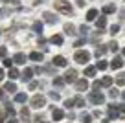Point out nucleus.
<instances>
[{
  "label": "nucleus",
  "instance_id": "f257e3e1",
  "mask_svg": "<svg viewBox=\"0 0 125 123\" xmlns=\"http://www.w3.org/2000/svg\"><path fill=\"white\" fill-rule=\"evenodd\" d=\"M53 6H55V9H57V11L64 13V15H70V13H72V6L68 4L66 0H55Z\"/></svg>",
  "mask_w": 125,
  "mask_h": 123
},
{
  "label": "nucleus",
  "instance_id": "f03ea898",
  "mask_svg": "<svg viewBox=\"0 0 125 123\" xmlns=\"http://www.w3.org/2000/svg\"><path fill=\"white\" fill-rule=\"evenodd\" d=\"M74 59H75V62H79V64H86V62L90 61V53L86 50H79V51H75Z\"/></svg>",
  "mask_w": 125,
  "mask_h": 123
},
{
  "label": "nucleus",
  "instance_id": "7ed1b4c3",
  "mask_svg": "<svg viewBox=\"0 0 125 123\" xmlns=\"http://www.w3.org/2000/svg\"><path fill=\"white\" fill-rule=\"evenodd\" d=\"M46 105V99H44V96H33L31 97V107L33 108H41Z\"/></svg>",
  "mask_w": 125,
  "mask_h": 123
},
{
  "label": "nucleus",
  "instance_id": "20e7f679",
  "mask_svg": "<svg viewBox=\"0 0 125 123\" xmlns=\"http://www.w3.org/2000/svg\"><path fill=\"white\" fill-rule=\"evenodd\" d=\"M109 118L110 119L121 118V112H120V108H118V105H110V107H109Z\"/></svg>",
  "mask_w": 125,
  "mask_h": 123
},
{
  "label": "nucleus",
  "instance_id": "39448f33",
  "mask_svg": "<svg viewBox=\"0 0 125 123\" xmlns=\"http://www.w3.org/2000/svg\"><path fill=\"white\" fill-rule=\"evenodd\" d=\"M90 101H92L94 105H103V103H105V97H103L101 94L92 92V94H90Z\"/></svg>",
  "mask_w": 125,
  "mask_h": 123
},
{
  "label": "nucleus",
  "instance_id": "423d86ee",
  "mask_svg": "<svg viewBox=\"0 0 125 123\" xmlns=\"http://www.w3.org/2000/svg\"><path fill=\"white\" fill-rule=\"evenodd\" d=\"M75 75H77L75 70H68L66 75H64V81H66V83H75Z\"/></svg>",
  "mask_w": 125,
  "mask_h": 123
},
{
  "label": "nucleus",
  "instance_id": "0eeeda50",
  "mask_svg": "<svg viewBox=\"0 0 125 123\" xmlns=\"http://www.w3.org/2000/svg\"><path fill=\"white\" fill-rule=\"evenodd\" d=\"M75 88H77L79 92L86 90V88H88V83H86V79H79V81H75Z\"/></svg>",
  "mask_w": 125,
  "mask_h": 123
},
{
  "label": "nucleus",
  "instance_id": "6e6552de",
  "mask_svg": "<svg viewBox=\"0 0 125 123\" xmlns=\"http://www.w3.org/2000/svg\"><path fill=\"white\" fill-rule=\"evenodd\" d=\"M110 66H112L114 70H120L121 66H123V59H121V57H114L112 62H110Z\"/></svg>",
  "mask_w": 125,
  "mask_h": 123
},
{
  "label": "nucleus",
  "instance_id": "1a4fd4ad",
  "mask_svg": "<svg viewBox=\"0 0 125 123\" xmlns=\"http://www.w3.org/2000/svg\"><path fill=\"white\" fill-rule=\"evenodd\" d=\"M42 17L46 19V22H48V24H55V22H57V17H55L53 13H50V11H46Z\"/></svg>",
  "mask_w": 125,
  "mask_h": 123
},
{
  "label": "nucleus",
  "instance_id": "9d476101",
  "mask_svg": "<svg viewBox=\"0 0 125 123\" xmlns=\"http://www.w3.org/2000/svg\"><path fill=\"white\" fill-rule=\"evenodd\" d=\"M52 116H53V119H55V121H59V119H62V118H64V112H62L61 108H53Z\"/></svg>",
  "mask_w": 125,
  "mask_h": 123
},
{
  "label": "nucleus",
  "instance_id": "9b49d317",
  "mask_svg": "<svg viewBox=\"0 0 125 123\" xmlns=\"http://www.w3.org/2000/svg\"><path fill=\"white\" fill-rule=\"evenodd\" d=\"M13 62H17V64H24V62H26V55H24V53H17L15 57H13Z\"/></svg>",
  "mask_w": 125,
  "mask_h": 123
},
{
  "label": "nucleus",
  "instance_id": "f8f14e48",
  "mask_svg": "<svg viewBox=\"0 0 125 123\" xmlns=\"http://www.w3.org/2000/svg\"><path fill=\"white\" fill-rule=\"evenodd\" d=\"M53 64L55 66H66V59L61 57V55H57V57H53Z\"/></svg>",
  "mask_w": 125,
  "mask_h": 123
},
{
  "label": "nucleus",
  "instance_id": "ddd939ff",
  "mask_svg": "<svg viewBox=\"0 0 125 123\" xmlns=\"http://www.w3.org/2000/svg\"><path fill=\"white\" fill-rule=\"evenodd\" d=\"M98 19V9H88V13H86V20H96Z\"/></svg>",
  "mask_w": 125,
  "mask_h": 123
},
{
  "label": "nucleus",
  "instance_id": "4468645a",
  "mask_svg": "<svg viewBox=\"0 0 125 123\" xmlns=\"http://www.w3.org/2000/svg\"><path fill=\"white\" fill-rule=\"evenodd\" d=\"M96 70H98L96 66H86V68H85V75L86 77H94V75H96Z\"/></svg>",
  "mask_w": 125,
  "mask_h": 123
},
{
  "label": "nucleus",
  "instance_id": "2eb2a0df",
  "mask_svg": "<svg viewBox=\"0 0 125 123\" xmlns=\"http://www.w3.org/2000/svg\"><path fill=\"white\" fill-rule=\"evenodd\" d=\"M4 90H6V92H17V85L13 83V81H9V83H6Z\"/></svg>",
  "mask_w": 125,
  "mask_h": 123
},
{
  "label": "nucleus",
  "instance_id": "dca6fc26",
  "mask_svg": "<svg viewBox=\"0 0 125 123\" xmlns=\"http://www.w3.org/2000/svg\"><path fill=\"white\" fill-rule=\"evenodd\" d=\"M31 73H33V70H31V68H26V70L22 72V81H30V79H31Z\"/></svg>",
  "mask_w": 125,
  "mask_h": 123
},
{
  "label": "nucleus",
  "instance_id": "f3484780",
  "mask_svg": "<svg viewBox=\"0 0 125 123\" xmlns=\"http://www.w3.org/2000/svg\"><path fill=\"white\" fill-rule=\"evenodd\" d=\"M50 42H52V44H57V46H61V44H62V37H61V35H53V37L50 39Z\"/></svg>",
  "mask_w": 125,
  "mask_h": 123
},
{
  "label": "nucleus",
  "instance_id": "a211bd4d",
  "mask_svg": "<svg viewBox=\"0 0 125 123\" xmlns=\"http://www.w3.org/2000/svg\"><path fill=\"white\" fill-rule=\"evenodd\" d=\"M20 118H22L26 123H30V112H28V108H26V107H24L22 110H20Z\"/></svg>",
  "mask_w": 125,
  "mask_h": 123
},
{
  "label": "nucleus",
  "instance_id": "6ab92c4d",
  "mask_svg": "<svg viewBox=\"0 0 125 123\" xmlns=\"http://www.w3.org/2000/svg\"><path fill=\"white\" fill-rule=\"evenodd\" d=\"M105 51H107V46H98L96 48V57H103V55H105Z\"/></svg>",
  "mask_w": 125,
  "mask_h": 123
},
{
  "label": "nucleus",
  "instance_id": "aec40b11",
  "mask_svg": "<svg viewBox=\"0 0 125 123\" xmlns=\"http://www.w3.org/2000/svg\"><path fill=\"white\" fill-rule=\"evenodd\" d=\"M30 59H31V61H42V53H39V51H31Z\"/></svg>",
  "mask_w": 125,
  "mask_h": 123
},
{
  "label": "nucleus",
  "instance_id": "412c9836",
  "mask_svg": "<svg viewBox=\"0 0 125 123\" xmlns=\"http://www.w3.org/2000/svg\"><path fill=\"white\" fill-rule=\"evenodd\" d=\"M116 11V6H112V4H107L105 8H103V13L105 15H109V13H114Z\"/></svg>",
  "mask_w": 125,
  "mask_h": 123
},
{
  "label": "nucleus",
  "instance_id": "4be33fe9",
  "mask_svg": "<svg viewBox=\"0 0 125 123\" xmlns=\"http://www.w3.org/2000/svg\"><path fill=\"white\" fill-rule=\"evenodd\" d=\"M105 24H107V19H105V17H99L98 22H96V26H98V30H103V28H105Z\"/></svg>",
  "mask_w": 125,
  "mask_h": 123
},
{
  "label": "nucleus",
  "instance_id": "5701e85b",
  "mask_svg": "<svg viewBox=\"0 0 125 123\" xmlns=\"http://www.w3.org/2000/svg\"><path fill=\"white\" fill-rule=\"evenodd\" d=\"M99 83H101V86H110L112 85V77H103Z\"/></svg>",
  "mask_w": 125,
  "mask_h": 123
},
{
  "label": "nucleus",
  "instance_id": "b1692460",
  "mask_svg": "<svg viewBox=\"0 0 125 123\" xmlns=\"http://www.w3.org/2000/svg\"><path fill=\"white\" fill-rule=\"evenodd\" d=\"M74 31H75V28L72 26V24H64V33H68V35H74Z\"/></svg>",
  "mask_w": 125,
  "mask_h": 123
},
{
  "label": "nucleus",
  "instance_id": "393cba45",
  "mask_svg": "<svg viewBox=\"0 0 125 123\" xmlns=\"http://www.w3.org/2000/svg\"><path fill=\"white\" fill-rule=\"evenodd\" d=\"M9 77H11V79H17V77H19V70L17 68H9V73H8Z\"/></svg>",
  "mask_w": 125,
  "mask_h": 123
},
{
  "label": "nucleus",
  "instance_id": "a878e982",
  "mask_svg": "<svg viewBox=\"0 0 125 123\" xmlns=\"http://www.w3.org/2000/svg\"><path fill=\"white\" fill-rule=\"evenodd\" d=\"M116 83H118L120 86H123V85H125V73H120V75L116 77Z\"/></svg>",
  "mask_w": 125,
  "mask_h": 123
},
{
  "label": "nucleus",
  "instance_id": "bb28decb",
  "mask_svg": "<svg viewBox=\"0 0 125 123\" xmlns=\"http://www.w3.org/2000/svg\"><path fill=\"white\" fill-rule=\"evenodd\" d=\"M64 83H66V81L62 79V77H55V79H53V85H55V86H62Z\"/></svg>",
  "mask_w": 125,
  "mask_h": 123
},
{
  "label": "nucleus",
  "instance_id": "cd10ccee",
  "mask_svg": "<svg viewBox=\"0 0 125 123\" xmlns=\"http://www.w3.org/2000/svg\"><path fill=\"white\" fill-rule=\"evenodd\" d=\"M15 101H17V103H24V101H26V94H17Z\"/></svg>",
  "mask_w": 125,
  "mask_h": 123
},
{
  "label": "nucleus",
  "instance_id": "c85d7f7f",
  "mask_svg": "<svg viewBox=\"0 0 125 123\" xmlns=\"http://www.w3.org/2000/svg\"><path fill=\"white\" fill-rule=\"evenodd\" d=\"M33 30H35L37 33H42V22H35L33 24Z\"/></svg>",
  "mask_w": 125,
  "mask_h": 123
},
{
  "label": "nucleus",
  "instance_id": "c756f323",
  "mask_svg": "<svg viewBox=\"0 0 125 123\" xmlns=\"http://www.w3.org/2000/svg\"><path fill=\"white\" fill-rule=\"evenodd\" d=\"M74 105H77V107H85V99H83V97H75Z\"/></svg>",
  "mask_w": 125,
  "mask_h": 123
},
{
  "label": "nucleus",
  "instance_id": "7c9ffc66",
  "mask_svg": "<svg viewBox=\"0 0 125 123\" xmlns=\"http://www.w3.org/2000/svg\"><path fill=\"white\" fill-rule=\"evenodd\" d=\"M107 66H109V64H107V61H99L98 64H96V68H99V70H107Z\"/></svg>",
  "mask_w": 125,
  "mask_h": 123
},
{
  "label": "nucleus",
  "instance_id": "2f4dec72",
  "mask_svg": "<svg viewBox=\"0 0 125 123\" xmlns=\"http://www.w3.org/2000/svg\"><path fill=\"white\" fill-rule=\"evenodd\" d=\"M81 121H83V123H90V121H92V118H90L88 114H83V116H81Z\"/></svg>",
  "mask_w": 125,
  "mask_h": 123
},
{
  "label": "nucleus",
  "instance_id": "473e14b6",
  "mask_svg": "<svg viewBox=\"0 0 125 123\" xmlns=\"http://www.w3.org/2000/svg\"><path fill=\"white\" fill-rule=\"evenodd\" d=\"M107 48H109L110 51H116V50H118V44H116V42H114V41H112V42H110V44H109V46H107Z\"/></svg>",
  "mask_w": 125,
  "mask_h": 123
},
{
  "label": "nucleus",
  "instance_id": "72a5a7b5",
  "mask_svg": "<svg viewBox=\"0 0 125 123\" xmlns=\"http://www.w3.org/2000/svg\"><path fill=\"white\" fill-rule=\"evenodd\" d=\"M118 31H120V26H118V24H112V26H110V33H118Z\"/></svg>",
  "mask_w": 125,
  "mask_h": 123
},
{
  "label": "nucleus",
  "instance_id": "f704fd0d",
  "mask_svg": "<svg viewBox=\"0 0 125 123\" xmlns=\"http://www.w3.org/2000/svg\"><path fill=\"white\" fill-rule=\"evenodd\" d=\"M64 107H68V108L74 107V99H66V101H64Z\"/></svg>",
  "mask_w": 125,
  "mask_h": 123
},
{
  "label": "nucleus",
  "instance_id": "c9c22d12",
  "mask_svg": "<svg viewBox=\"0 0 125 123\" xmlns=\"http://www.w3.org/2000/svg\"><path fill=\"white\" fill-rule=\"evenodd\" d=\"M99 86H101V83H99V81H94V83H92V88H94V90H98Z\"/></svg>",
  "mask_w": 125,
  "mask_h": 123
},
{
  "label": "nucleus",
  "instance_id": "e433bc0d",
  "mask_svg": "<svg viewBox=\"0 0 125 123\" xmlns=\"http://www.w3.org/2000/svg\"><path fill=\"white\" fill-rule=\"evenodd\" d=\"M37 86H39V83H37V81H33V83H30V90H35Z\"/></svg>",
  "mask_w": 125,
  "mask_h": 123
},
{
  "label": "nucleus",
  "instance_id": "4c0bfd02",
  "mask_svg": "<svg viewBox=\"0 0 125 123\" xmlns=\"http://www.w3.org/2000/svg\"><path fill=\"white\" fill-rule=\"evenodd\" d=\"M11 59H4V66H8V68H11Z\"/></svg>",
  "mask_w": 125,
  "mask_h": 123
},
{
  "label": "nucleus",
  "instance_id": "58836bf2",
  "mask_svg": "<svg viewBox=\"0 0 125 123\" xmlns=\"http://www.w3.org/2000/svg\"><path fill=\"white\" fill-rule=\"evenodd\" d=\"M109 94H110V97H118V90H116V88H112Z\"/></svg>",
  "mask_w": 125,
  "mask_h": 123
},
{
  "label": "nucleus",
  "instance_id": "ea45409f",
  "mask_svg": "<svg viewBox=\"0 0 125 123\" xmlns=\"http://www.w3.org/2000/svg\"><path fill=\"white\" fill-rule=\"evenodd\" d=\"M6 53H8V50H6V48H0V57H6Z\"/></svg>",
  "mask_w": 125,
  "mask_h": 123
},
{
  "label": "nucleus",
  "instance_id": "a19ab883",
  "mask_svg": "<svg viewBox=\"0 0 125 123\" xmlns=\"http://www.w3.org/2000/svg\"><path fill=\"white\" fill-rule=\"evenodd\" d=\"M50 97H52V99H55V101H57V99H59V94H55V92H52V94H50Z\"/></svg>",
  "mask_w": 125,
  "mask_h": 123
},
{
  "label": "nucleus",
  "instance_id": "79ce46f5",
  "mask_svg": "<svg viewBox=\"0 0 125 123\" xmlns=\"http://www.w3.org/2000/svg\"><path fill=\"white\" fill-rule=\"evenodd\" d=\"M118 108H120V112H121V116L125 114V105H118Z\"/></svg>",
  "mask_w": 125,
  "mask_h": 123
},
{
  "label": "nucleus",
  "instance_id": "37998d69",
  "mask_svg": "<svg viewBox=\"0 0 125 123\" xmlns=\"http://www.w3.org/2000/svg\"><path fill=\"white\" fill-rule=\"evenodd\" d=\"M81 33H88V28H86V26H81Z\"/></svg>",
  "mask_w": 125,
  "mask_h": 123
},
{
  "label": "nucleus",
  "instance_id": "c03bdc74",
  "mask_svg": "<svg viewBox=\"0 0 125 123\" xmlns=\"http://www.w3.org/2000/svg\"><path fill=\"white\" fill-rule=\"evenodd\" d=\"M0 123H4V110L0 112Z\"/></svg>",
  "mask_w": 125,
  "mask_h": 123
},
{
  "label": "nucleus",
  "instance_id": "a18cd8bd",
  "mask_svg": "<svg viewBox=\"0 0 125 123\" xmlns=\"http://www.w3.org/2000/svg\"><path fill=\"white\" fill-rule=\"evenodd\" d=\"M2 79H4V70L0 68V81H2Z\"/></svg>",
  "mask_w": 125,
  "mask_h": 123
},
{
  "label": "nucleus",
  "instance_id": "49530a36",
  "mask_svg": "<svg viewBox=\"0 0 125 123\" xmlns=\"http://www.w3.org/2000/svg\"><path fill=\"white\" fill-rule=\"evenodd\" d=\"M8 123H17V119H8Z\"/></svg>",
  "mask_w": 125,
  "mask_h": 123
},
{
  "label": "nucleus",
  "instance_id": "de8ad7c7",
  "mask_svg": "<svg viewBox=\"0 0 125 123\" xmlns=\"http://www.w3.org/2000/svg\"><path fill=\"white\" fill-rule=\"evenodd\" d=\"M103 123H109V119H105V121H103Z\"/></svg>",
  "mask_w": 125,
  "mask_h": 123
},
{
  "label": "nucleus",
  "instance_id": "09e8293b",
  "mask_svg": "<svg viewBox=\"0 0 125 123\" xmlns=\"http://www.w3.org/2000/svg\"><path fill=\"white\" fill-rule=\"evenodd\" d=\"M39 123H48V121H39Z\"/></svg>",
  "mask_w": 125,
  "mask_h": 123
},
{
  "label": "nucleus",
  "instance_id": "8fccbe9b",
  "mask_svg": "<svg viewBox=\"0 0 125 123\" xmlns=\"http://www.w3.org/2000/svg\"><path fill=\"white\" fill-rule=\"evenodd\" d=\"M123 55H125V48H123Z\"/></svg>",
  "mask_w": 125,
  "mask_h": 123
},
{
  "label": "nucleus",
  "instance_id": "3c124183",
  "mask_svg": "<svg viewBox=\"0 0 125 123\" xmlns=\"http://www.w3.org/2000/svg\"><path fill=\"white\" fill-rule=\"evenodd\" d=\"M123 99H125V92H123Z\"/></svg>",
  "mask_w": 125,
  "mask_h": 123
},
{
  "label": "nucleus",
  "instance_id": "603ef678",
  "mask_svg": "<svg viewBox=\"0 0 125 123\" xmlns=\"http://www.w3.org/2000/svg\"><path fill=\"white\" fill-rule=\"evenodd\" d=\"M6 2H9V0H6Z\"/></svg>",
  "mask_w": 125,
  "mask_h": 123
},
{
  "label": "nucleus",
  "instance_id": "864d4df0",
  "mask_svg": "<svg viewBox=\"0 0 125 123\" xmlns=\"http://www.w3.org/2000/svg\"><path fill=\"white\" fill-rule=\"evenodd\" d=\"M0 94H2V90H0Z\"/></svg>",
  "mask_w": 125,
  "mask_h": 123
}]
</instances>
